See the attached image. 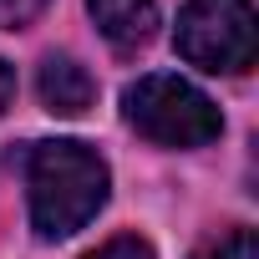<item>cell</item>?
<instances>
[{
    "instance_id": "obj_9",
    "label": "cell",
    "mask_w": 259,
    "mask_h": 259,
    "mask_svg": "<svg viewBox=\"0 0 259 259\" xmlns=\"http://www.w3.org/2000/svg\"><path fill=\"white\" fill-rule=\"evenodd\" d=\"M16 102V66L0 61V117H6V107Z\"/></svg>"
},
{
    "instance_id": "obj_5",
    "label": "cell",
    "mask_w": 259,
    "mask_h": 259,
    "mask_svg": "<svg viewBox=\"0 0 259 259\" xmlns=\"http://www.w3.org/2000/svg\"><path fill=\"white\" fill-rule=\"evenodd\" d=\"M36 87H41L46 112H56V117H81V112L92 107V97H97V81H92L87 66L71 61V56H46Z\"/></svg>"
},
{
    "instance_id": "obj_1",
    "label": "cell",
    "mask_w": 259,
    "mask_h": 259,
    "mask_svg": "<svg viewBox=\"0 0 259 259\" xmlns=\"http://www.w3.org/2000/svg\"><path fill=\"white\" fill-rule=\"evenodd\" d=\"M112 173L97 148L76 138L31 143L26 153V193H31V229L41 239H66L87 229L107 203Z\"/></svg>"
},
{
    "instance_id": "obj_8",
    "label": "cell",
    "mask_w": 259,
    "mask_h": 259,
    "mask_svg": "<svg viewBox=\"0 0 259 259\" xmlns=\"http://www.w3.org/2000/svg\"><path fill=\"white\" fill-rule=\"evenodd\" d=\"M46 6H51V0H0V31H21V26H31Z\"/></svg>"
},
{
    "instance_id": "obj_2",
    "label": "cell",
    "mask_w": 259,
    "mask_h": 259,
    "mask_svg": "<svg viewBox=\"0 0 259 259\" xmlns=\"http://www.w3.org/2000/svg\"><path fill=\"white\" fill-rule=\"evenodd\" d=\"M122 117L158 148H203L224 133V117H219L213 97L198 92L193 81L173 76V71L138 76L122 92Z\"/></svg>"
},
{
    "instance_id": "obj_3",
    "label": "cell",
    "mask_w": 259,
    "mask_h": 259,
    "mask_svg": "<svg viewBox=\"0 0 259 259\" xmlns=\"http://www.w3.org/2000/svg\"><path fill=\"white\" fill-rule=\"evenodd\" d=\"M173 46L188 66L208 76H239L259 56L254 0H188L178 11Z\"/></svg>"
},
{
    "instance_id": "obj_7",
    "label": "cell",
    "mask_w": 259,
    "mask_h": 259,
    "mask_svg": "<svg viewBox=\"0 0 259 259\" xmlns=\"http://www.w3.org/2000/svg\"><path fill=\"white\" fill-rule=\"evenodd\" d=\"M87 259H158V254H153V244L138 239V234H117V239H107L102 249H92Z\"/></svg>"
},
{
    "instance_id": "obj_6",
    "label": "cell",
    "mask_w": 259,
    "mask_h": 259,
    "mask_svg": "<svg viewBox=\"0 0 259 259\" xmlns=\"http://www.w3.org/2000/svg\"><path fill=\"white\" fill-rule=\"evenodd\" d=\"M198 259H259V244H254V229H229L208 254H198Z\"/></svg>"
},
{
    "instance_id": "obj_4",
    "label": "cell",
    "mask_w": 259,
    "mask_h": 259,
    "mask_svg": "<svg viewBox=\"0 0 259 259\" xmlns=\"http://www.w3.org/2000/svg\"><path fill=\"white\" fill-rule=\"evenodd\" d=\"M112 51H143L158 36V0H87Z\"/></svg>"
}]
</instances>
